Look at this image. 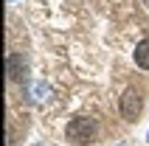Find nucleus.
I'll list each match as a JSON object with an SVG mask.
<instances>
[{
    "label": "nucleus",
    "mask_w": 149,
    "mask_h": 146,
    "mask_svg": "<svg viewBox=\"0 0 149 146\" xmlns=\"http://www.w3.org/2000/svg\"><path fill=\"white\" fill-rule=\"evenodd\" d=\"M132 56H135V65H138V67L149 70V37L135 45V54H132Z\"/></svg>",
    "instance_id": "4"
},
{
    "label": "nucleus",
    "mask_w": 149,
    "mask_h": 146,
    "mask_svg": "<svg viewBox=\"0 0 149 146\" xmlns=\"http://www.w3.org/2000/svg\"><path fill=\"white\" fill-rule=\"evenodd\" d=\"M141 110H143V90L130 84L124 90V96H121V115H124L127 121H135L141 115Z\"/></svg>",
    "instance_id": "2"
},
{
    "label": "nucleus",
    "mask_w": 149,
    "mask_h": 146,
    "mask_svg": "<svg viewBox=\"0 0 149 146\" xmlns=\"http://www.w3.org/2000/svg\"><path fill=\"white\" fill-rule=\"evenodd\" d=\"M23 76H25L23 56H20V54H11V56H8V79H11V81H20Z\"/></svg>",
    "instance_id": "3"
},
{
    "label": "nucleus",
    "mask_w": 149,
    "mask_h": 146,
    "mask_svg": "<svg viewBox=\"0 0 149 146\" xmlns=\"http://www.w3.org/2000/svg\"><path fill=\"white\" fill-rule=\"evenodd\" d=\"M143 3H146V6H149V0H143Z\"/></svg>",
    "instance_id": "5"
},
{
    "label": "nucleus",
    "mask_w": 149,
    "mask_h": 146,
    "mask_svg": "<svg viewBox=\"0 0 149 146\" xmlns=\"http://www.w3.org/2000/svg\"><path fill=\"white\" fill-rule=\"evenodd\" d=\"M96 132H99L96 118L82 115V118H73V121L65 127V138L70 140V143H76V146H84V143H93V140H96Z\"/></svg>",
    "instance_id": "1"
}]
</instances>
